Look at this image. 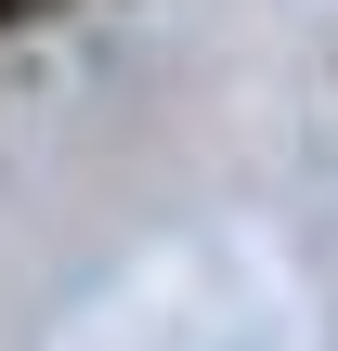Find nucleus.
<instances>
[{"mask_svg":"<svg viewBox=\"0 0 338 351\" xmlns=\"http://www.w3.org/2000/svg\"><path fill=\"white\" fill-rule=\"evenodd\" d=\"M39 13H52V0H0V39H13V26H39Z\"/></svg>","mask_w":338,"mask_h":351,"instance_id":"nucleus-1","label":"nucleus"}]
</instances>
